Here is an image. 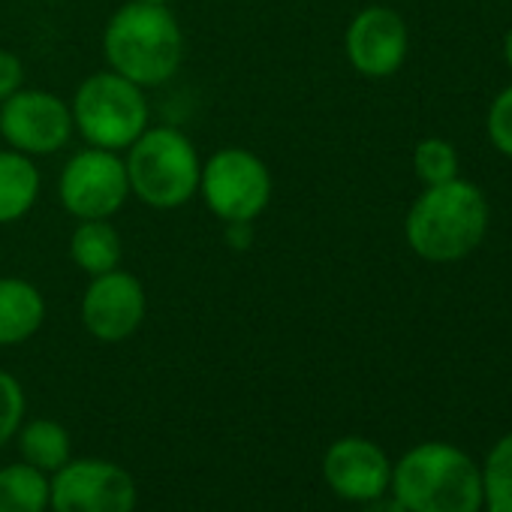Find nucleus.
Instances as JSON below:
<instances>
[{
  "label": "nucleus",
  "mask_w": 512,
  "mask_h": 512,
  "mask_svg": "<svg viewBox=\"0 0 512 512\" xmlns=\"http://www.w3.org/2000/svg\"><path fill=\"white\" fill-rule=\"evenodd\" d=\"M49 479L31 464L0 467V512H46Z\"/></svg>",
  "instance_id": "f3484780"
},
{
  "label": "nucleus",
  "mask_w": 512,
  "mask_h": 512,
  "mask_svg": "<svg viewBox=\"0 0 512 512\" xmlns=\"http://www.w3.org/2000/svg\"><path fill=\"white\" fill-rule=\"evenodd\" d=\"M25 82V64L19 55L13 52H4L0 49V103H4L7 97H13Z\"/></svg>",
  "instance_id": "4be33fe9"
},
{
  "label": "nucleus",
  "mask_w": 512,
  "mask_h": 512,
  "mask_svg": "<svg viewBox=\"0 0 512 512\" xmlns=\"http://www.w3.org/2000/svg\"><path fill=\"white\" fill-rule=\"evenodd\" d=\"M482 473V506L488 512H512V434L500 437L485 455Z\"/></svg>",
  "instance_id": "a211bd4d"
},
{
  "label": "nucleus",
  "mask_w": 512,
  "mask_h": 512,
  "mask_svg": "<svg viewBox=\"0 0 512 512\" xmlns=\"http://www.w3.org/2000/svg\"><path fill=\"white\" fill-rule=\"evenodd\" d=\"M70 256L82 272L97 278L121 266L124 244L109 220H82L70 238Z\"/></svg>",
  "instance_id": "2eb2a0df"
},
{
  "label": "nucleus",
  "mask_w": 512,
  "mask_h": 512,
  "mask_svg": "<svg viewBox=\"0 0 512 512\" xmlns=\"http://www.w3.org/2000/svg\"><path fill=\"white\" fill-rule=\"evenodd\" d=\"M145 308L148 299L139 278L124 269H112L91 278L82 299V323L97 341L118 344L142 326Z\"/></svg>",
  "instance_id": "9d476101"
},
{
  "label": "nucleus",
  "mask_w": 512,
  "mask_h": 512,
  "mask_svg": "<svg viewBox=\"0 0 512 512\" xmlns=\"http://www.w3.org/2000/svg\"><path fill=\"white\" fill-rule=\"evenodd\" d=\"M407 25L389 7L362 10L344 37L347 58L365 79H386L401 70L407 58Z\"/></svg>",
  "instance_id": "9b49d317"
},
{
  "label": "nucleus",
  "mask_w": 512,
  "mask_h": 512,
  "mask_svg": "<svg viewBox=\"0 0 512 512\" xmlns=\"http://www.w3.org/2000/svg\"><path fill=\"white\" fill-rule=\"evenodd\" d=\"M49 503L55 512H133L136 485L130 473L112 461L79 458L55 470Z\"/></svg>",
  "instance_id": "1a4fd4ad"
},
{
  "label": "nucleus",
  "mask_w": 512,
  "mask_h": 512,
  "mask_svg": "<svg viewBox=\"0 0 512 512\" xmlns=\"http://www.w3.org/2000/svg\"><path fill=\"white\" fill-rule=\"evenodd\" d=\"M253 223H226V241L235 247V250H244L250 247V238H253Z\"/></svg>",
  "instance_id": "5701e85b"
},
{
  "label": "nucleus",
  "mask_w": 512,
  "mask_h": 512,
  "mask_svg": "<svg viewBox=\"0 0 512 512\" xmlns=\"http://www.w3.org/2000/svg\"><path fill=\"white\" fill-rule=\"evenodd\" d=\"M503 55H506V64L512 67V28H509V34H506V43H503Z\"/></svg>",
  "instance_id": "393cba45"
},
{
  "label": "nucleus",
  "mask_w": 512,
  "mask_h": 512,
  "mask_svg": "<svg viewBox=\"0 0 512 512\" xmlns=\"http://www.w3.org/2000/svg\"><path fill=\"white\" fill-rule=\"evenodd\" d=\"M73 124L91 148L121 151L148 130L145 88L115 70L88 76L73 97Z\"/></svg>",
  "instance_id": "39448f33"
},
{
  "label": "nucleus",
  "mask_w": 512,
  "mask_h": 512,
  "mask_svg": "<svg viewBox=\"0 0 512 512\" xmlns=\"http://www.w3.org/2000/svg\"><path fill=\"white\" fill-rule=\"evenodd\" d=\"M40 169L22 151H0V223L22 220L40 196Z\"/></svg>",
  "instance_id": "4468645a"
},
{
  "label": "nucleus",
  "mask_w": 512,
  "mask_h": 512,
  "mask_svg": "<svg viewBox=\"0 0 512 512\" xmlns=\"http://www.w3.org/2000/svg\"><path fill=\"white\" fill-rule=\"evenodd\" d=\"M22 416H25V392L13 374L0 371V446L19 431Z\"/></svg>",
  "instance_id": "aec40b11"
},
{
  "label": "nucleus",
  "mask_w": 512,
  "mask_h": 512,
  "mask_svg": "<svg viewBox=\"0 0 512 512\" xmlns=\"http://www.w3.org/2000/svg\"><path fill=\"white\" fill-rule=\"evenodd\" d=\"M488 229V202L470 181L425 187L404 220L407 244L428 263H455L473 253Z\"/></svg>",
  "instance_id": "f257e3e1"
},
{
  "label": "nucleus",
  "mask_w": 512,
  "mask_h": 512,
  "mask_svg": "<svg viewBox=\"0 0 512 512\" xmlns=\"http://www.w3.org/2000/svg\"><path fill=\"white\" fill-rule=\"evenodd\" d=\"M199 193L223 223H253L272 199V172L247 148H220L202 163Z\"/></svg>",
  "instance_id": "423d86ee"
},
{
  "label": "nucleus",
  "mask_w": 512,
  "mask_h": 512,
  "mask_svg": "<svg viewBox=\"0 0 512 512\" xmlns=\"http://www.w3.org/2000/svg\"><path fill=\"white\" fill-rule=\"evenodd\" d=\"M359 512H407V509H404V503H401L395 494H392V497L380 494V497H374V500H365Z\"/></svg>",
  "instance_id": "b1692460"
},
{
  "label": "nucleus",
  "mask_w": 512,
  "mask_h": 512,
  "mask_svg": "<svg viewBox=\"0 0 512 512\" xmlns=\"http://www.w3.org/2000/svg\"><path fill=\"white\" fill-rule=\"evenodd\" d=\"M323 476L338 497L365 503L389 491L392 464L374 440L344 437L329 446L323 458Z\"/></svg>",
  "instance_id": "f8f14e48"
},
{
  "label": "nucleus",
  "mask_w": 512,
  "mask_h": 512,
  "mask_svg": "<svg viewBox=\"0 0 512 512\" xmlns=\"http://www.w3.org/2000/svg\"><path fill=\"white\" fill-rule=\"evenodd\" d=\"M142 4H163L166 7V4H172V0H142Z\"/></svg>",
  "instance_id": "a878e982"
},
{
  "label": "nucleus",
  "mask_w": 512,
  "mask_h": 512,
  "mask_svg": "<svg viewBox=\"0 0 512 512\" xmlns=\"http://www.w3.org/2000/svg\"><path fill=\"white\" fill-rule=\"evenodd\" d=\"M485 130H488V139L491 145L512 157V85L506 91H500L488 109V118H485Z\"/></svg>",
  "instance_id": "412c9836"
},
{
  "label": "nucleus",
  "mask_w": 512,
  "mask_h": 512,
  "mask_svg": "<svg viewBox=\"0 0 512 512\" xmlns=\"http://www.w3.org/2000/svg\"><path fill=\"white\" fill-rule=\"evenodd\" d=\"M73 109L52 91L19 88L0 103V133L13 151L43 157L61 151L73 136Z\"/></svg>",
  "instance_id": "6e6552de"
},
{
  "label": "nucleus",
  "mask_w": 512,
  "mask_h": 512,
  "mask_svg": "<svg viewBox=\"0 0 512 512\" xmlns=\"http://www.w3.org/2000/svg\"><path fill=\"white\" fill-rule=\"evenodd\" d=\"M58 196L79 220H109L130 196L127 166L118 151L85 148L67 160L58 181Z\"/></svg>",
  "instance_id": "0eeeda50"
},
{
  "label": "nucleus",
  "mask_w": 512,
  "mask_h": 512,
  "mask_svg": "<svg viewBox=\"0 0 512 512\" xmlns=\"http://www.w3.org/2000/svg\"><path fill=\"white\" fill-rule=\"evenodd\" d=\"M124 166L130 193L160 211L187 205L199 190L202 160L193 142L175 127H148L127 148Z\"/></svg>",
  "instance_id": "20e7f679"
},
{
  "label": "nucleus",
  "mask_w": 512,
  "mask_h": 512,
  "mask_svg": "<svg viewBox=\"0 0 512 512\" xmlns=\"http://www.w3.org/2000/svg\"><path fill=\"white\" fill-rule=\"evenodd\" d=\"M413 172L425 187L458 178V154L446 139H422L413 151Z\"/></svg>",
  "instance_id": "6ab92c4d"
},
{
  "label": "nucleus",
  "mask_w": 512,
  "mask_h": 512,
  "mask_svg": "<svg viewBox=\"0 0 512 512\" xmlns=\"http://www.w3.org/2000/svg\"><path fill=\"white\" fill-rule=\"evenodd\" d=\"M392 494L407 512H479V464L452 443H419L392 467Z\"/></svg>",
  "instance_id": "7ed1b4c3"
},
{
  "label": "nucleus",
  "mask_w": 512,
  "mask_h": 512,
  "mask_svg": "<svg viewBox=\"0 0 512 512\" xmlns=\"http://www.w3.org/2000/svg\"><path fill=\"white\" fill-rule=\"evenodd\" d=\"M19 449H22L25 464L43 473H55L70 461V434L61 422L34 419L22 428Z\"/></svg>",
  "instance_id": "dca6fc26"
},
{
  "label": "nucleus",
  "mask_w": 512,
  "mask_h": 512,
  "mask_svg": "<svg viewBox=\"0 0 512 512\" xmlns=\"http://www.w3.org/2000/svg\"><path fill=\"white\" fill-rule=\"evenodd\" d=\"M103 49L109 67L139 88L166 85L184 58V34L163 4H124L106 25Z\"/></svg>",
  "instance_id": "f03ea898"
},
{
  "label": "nucleus",
  "mask_w": 512,
  "mask_h": 512,
  "mask_svg": "<svg viewBox=\"0 0 512 512\" xmlns=\"http://www.w3.org/2000/svg\"><path fill=\"white\" fill-rule=\"evenodd\" d=\"M46 320L43 293L22 278H0V347L25 344Z\"/></svg>",
  "instance_id": "ddd939ff"
}]
</instances>
